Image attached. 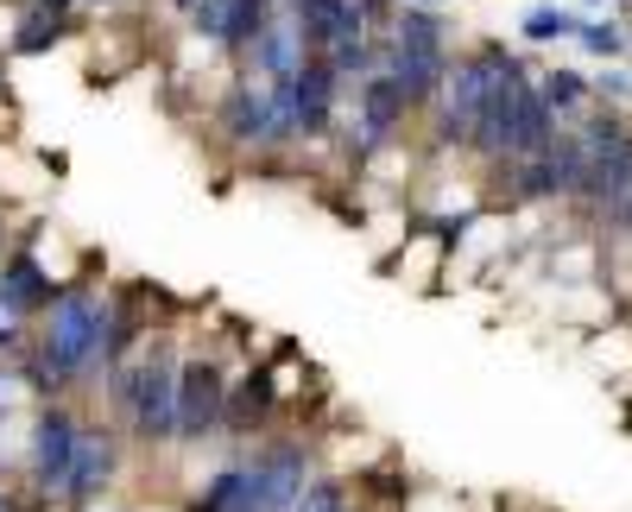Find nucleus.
<instances>
[{"label":"nucleus","mask_w":632,"mask_h":512,"mask_svg":"<svg viewBox=\"0 0 632 512\" xmlns=\"http://www.w3.org/2000/svg\"><path fill=\"white\" fill-rule=\"evenodd\" d=\"M589 7H595V0H589Z\"/></svg>","instance_id":"obj_29"},{"label":"nucleus","mask_w":632,"mask_h":512,"mask_svg":"<svg viewBox=\"0 0 632 512\" xmlns=\"http://www.w3.org/2000/svg\"><path fill=\"white\" fill-rule=\"evenodd\" d=\"M538 89H544V102H551L557 114H582V108H589V95H595V82H589V76H576V71H544Z\"/></svg>","instance_id":"obj_19"},{"label":"nucleus","mask_w":632,"mask_h":512,"mask_svg":"<svg viewBox=\"0 0 632 512\" xmlns=\"http://www.w3.org/2000/svg\"><path fill=\"white\" fill-rule=\"evenodd\" d=\"M76 443H82V431H76L70 411H44V418H38V431H33V475H38V487H51V494L70 487Z\"/></svg>","instance_id":"obj_9"},{"label":"nucleus","mask_w":632,"mask_h":512,"mask_svg":"<svg viewBox=\"0 0 632 512\" xmlns=\"http://www.w3.org/2000/svg\"><path fill=\"white\" fill-rule=\"evenodd\" d=\"M171 7H178V13H196V0H171Z\"/></svg>","instance_id":"obj_26"},{"label":"nucleus","mask_w":632,"mask_h":512,"mask_svg":"<svg viewBox=\"0 0 632 512\" xmlns=\"http://www.w3.org/2000/svg\"><path fill=\"white\" fill-rule=\"evenodd\" d=\"M576 33H582V20L563 13V7H531L525 13V38L531 44H557V38H576Z\"/></svg>","instance_id":"obj_20"},{"label":"nucleus","mask_w":632,"mask_h":512,"mask_svg":"<svg viewBox=\"0 0 632 512\" xmlns=\"http://www.w3.org/2000/svg\"><path fill=\"white\" fill-rule=\"evenodd\" d=\"M190 512H247V469H222V475L196 494Z\"/></svg>","instance_id":"obj_18"},{"label":"nucleus","mask_w":632,"mask_h":512,"mask_svg":"<svg viewBox=\"0 0 632 512\" xmlns=\"http://www.w3.org/2000/svg\"><path fill=\"white\" fill-rule=\"evenodd\" d=\"M178 355H171V342H152L146 361L133 367V399H127V411H133V437L140 443H165L178 437Z\"/></svg>","instance_id":"obj_2"},{"label":"nucleus","mask_w":632,"mask_h":512,"mask_svg":"<svg viewBox=\"0 0 632 512\" xmlns=\"http://www.w3.org/2000/svg\"><path fill=\"white\" fill-rule=\"evenodd\" d=\"M551 140H557V108L544 102L538 82H525L519 114H513V152L506 158H538V152H551Z\"/></svg>","instance_id":"obj_13"},{"label":"nucleus","mask_w":632,"mask_h":512,"mask_svg":"<svg viewBox=\"0 0 632 512\" xmlns=\"http://www.w3.org/2000/svg\"><path fill=\"white\" fill-rule=\"evenodd\" d=\"M298 512H348V500H341V487H335V481H317V487H304Z\"/></svg>","instance_id":"obj_22"},{"label":"nucleus","mask_w":632,"mask_h":512,"mask_svg":"<svg viewBox=\"0 0 632 512\" xmlns=\"http://www.w3.org/2000/svg\"><path fill=\"white\" fill-rule=\"evenodd\" d=\"M576 38H582V51H595V57H607V64L627 51V33H620L614 20H582V33Z\"/></svg>","instance_id":"obj_21"},{"label":"nucleus","mask_w":632,"mask_h":512,"mask_svg":"<svg viewBox=\"0 0 632 512\" xmlns=\"http://www.w3.org/2000/svg\"><path fill=\"white\" fill-rule=\"evenodd\" d=\"M354 102H361V140H367V146H386V140H392V127H399L405 108H411V95L399 89V76H392V71H373L367 82H361V95H354Z\"/></svg>","instance_id":"obj_10"},{"label":"nucleus","mask_w":632,"mask_h":512,"mask_svg":"<svg viewBox=\"0 0 632 512\" xmlns=\"http://www.w3.org/2000/svg\"><path fill=\"white\" fill-rule=\"evenodd\" d=\"M0 512H7V507H0Z\"/></svg>","instance_id":"obj_30"},{"label":"nucleus","mask_w":632,"mask_h":512,"mask_svg":"<svg viewBox=\"0 0 632 512\" xmlns=\"http://www.w3.org/2000/svg\"><path fill=\"white\" fill-rule=\"evenodd\" d=\"M544 165H551V178H557V196H589V183H595V152L582 133H557L551 152H544Z\"/></svg>","instance_id":"obj_14"},{"label":"nucleus","mask_w":632,"mask_h":512,"mask_svg":"<svg viewBox=\"0 0 632 512\" xmlns=\"http://www.w3.org/2000/svg\"><path fill=\"white\" fill-rule=\"evenodd\" d=\"M216 424H228V386L216 361H184L178 373V437L203 443Z\"/></svg>","instance_id":"obj_5"},{"label":"nucleus","mask_w":632,"mask_h":512,"mask_svg":"<svg viewBox=\"0 0 632 512\" xmlns=\"http://www.w3.org/2000/svg\"><path fill=\"white\" fill-rule=\"evenodd\" d=\"M44 342H38V373L44 380H76L102 361V335H108V297L95 292H57L44 310Z\"/></svg>","instance_id":"obj_1"},{"label":"nucleus","mask_w":632,"mask_h":512,"mask_svg":"<svg viewBox=\"0 0 632 512\" xmlns=\"http://www.w3.org/2000/svg\"><path fill=\"white\" fill-rule=\"evenodd\" d=\"M57 304V285H51V272L33 259V247H13V254L0 259V317H38V310H51Z\"/></svg>","instance_id":"obj_7"},{"label":"nucleus","mask_w":632,"mask_h":512,"mask_svg":"<svg viewBox=\"0 0 632 512\" xmlns=\"http://www.w3.org/2000/svg\"><path fill=\"white\" fill-rule=\"evenodd\" d=\"M114 475V437L108 431H82V443H76V469H70V500H95L102 487H108Z\"/></svg>","instance_id":"obj_15"},{"label":"nucleus","mask_w":632,"mask_h":512,"mask_svg":"<svg viewBox=\"0 0 632 512\" xmlns=\"http://www.w3.org/2000/svg\"><path fill=\"white\" fill-rule=\"evenodd\" d=\"M57 33H64V13H57V7H44V0H33V7L20 13V26H13V51L38 57V51H51V44H57Z\"/></svg>","instance_id":"obj_17"},{"label":"nucleus","mask_w":632,"mask_h":512,"mask_svg":"<svg viewBox=\"0 0 632 512\" xmlns=\"http://www.w3.org/2000/svg\"><path fill=\"white\" fill-rule=\"evenodd\" d=\"M247 71L260 76V82H285V76H298L304 71V57H310V38H304V26H298V13L292 7H279L272 13V26H266L247 51Z\"/></svg>","instance_id":"obj_6"},{"label":"nucleus","mask_w":632,"mask_h":512,"mask_svg":"<svg viewBox=\"0 0 632 512\" xmlns=\"http://www.w3.org/2000/svg\"><path fill=\"white\" fill-rule=\"evenodd\" d=\"M44 7H57V13H70V7H76V0H44Z\"/></svg>","instance_id":"obj_25"},{"label":"nucleus","mask_w":632,"mask_h":512,"mask_svg":"<svg viewBox=\"0 0 632 512\" xmlns=\"http://www.w3.org/2000/svg\"><path fill=\"white\" fill-rule=\"evenodd\" d=\"M595 95H601V102H614V108H620V102H627V95H632V82H627V76H620V71H607V76H601V82H595Z\"/></svg>","instance_id":"obj_23"},{"label":"nucleus","mask_w":632,"mask_h":512,"mask_svg":"<svg viewBox=\"0 0 632 512\" xmlns=\"http://www.w3.org/2000/svg\"><path fill=\"white\" fill-rule=\"evenodd\" d=\"M292 13H298L304 38L323 44V51H330L335 38H348V33H373L367 13H361V0H292Z\"/></svg>","instance_id":"obj_12"},{"label":"nucleus","mask_w":632,"mask_h":512,"mask_svg":"<svg viewBox=\"0 0 632 512\" xmlns=\"http://www.w3.org/2000/svg\"><path fill=\"white\" fill-rule=\"evenodd\" d=\"M285 95H292V114H298V133H323L335 114V89H341V71L330 64V51L323 57H304L298 76H285L279 82Z\"/></svg>","instance_id":"obj_8"},{"label":"nucleus","mask_w":632,"mask_h":512,"mask_svg":"<svg viewBox=\"0 0 632 512\" xmlns=\"http://www.w3.org/2000/svg\"><path fill=\"white\" fill-rule=\"evenodd\" d=\"M405 7H437V0H405Z\"/></svg>","instance_id":"obj_27"},{"label":"nucleus","mask_w":632,"mask_h":512,"mask_svg":"<svg viewBox=\"0 0 632 512\" xmlns=\"http://www.w3.org/2000/svg\"><path fill=\"white\" fill-rule=\"evenodd\" d=\"M279 7H292V0H279Z\"/></svg>","instance_id":"obj_28"},{"label":"nucleus","mask_w":632,"mask_h":512,"mask_svg":"<svg viewBox=\"0 0 632 512\" xmlns=\"http://www.w3.org/2000/svg\"><path fill=\"white\" fill-rule=\"evenodd\" d=\"M487 89H493V57H487V51L449 64V82H443V95H437V133H443V140H475Z\"/></svg>","instance_id":"obj_3"},{"label":"nucleus","mask_w":632,"mask_h":512,"mask_svg":"<svg viewBox=\"0 0 632 512\" xmlns=\"http://www.w3.org/2000/svg\"><path fill=\"white\" fill-rule=\"evenodd\" d=\"M589 140V133H582ZM595 152V183H589V203L601 209H620L632 190V133H607V140H589Z\"/></svg>","instance_id":"obj_11"},{"label":"nucleus","mask_w":632,"mask_h":512,"mask_svg":"<svg viewBox=\"0 0 632 512\" xmlns=\"http://www.w3.org/2000/svg\"><path fill=\"white\" fill-rule=\"evenodd\" d=\"M272 405H279V393H272V373H247L234 393H228V424L234 431H260L266 418H272Z\"/></svg>","instance_id":"obj_16"},{"label":"nucleus","mask_w":632,"mask_h":512,"mask_svg":"<svg viewBox=\"0 0 632 512\" xmlns=\"http://www.w3.org/2000/svg\"><path fill=\"white\" fill-rule=\"evenodd\" d=\"M304 475H310V449L272 443L260 462L247 469V512H298Z\"/></svg>","instance_id":"obj_4"},{"label":"nucleus","mask_w":632,"mask_h":512,"mask_svg":"<svg viewBox=\"0 0 632 512\" xmlns=\"http://www.w3.org/2000/svg\"><path fill=\"white\" fill-rule=\"evenodd\" d=\"M361 13H367V26H379L386 20V0H361Z\"/></svg>","instance_id":"obj_24"}]
</instances>
